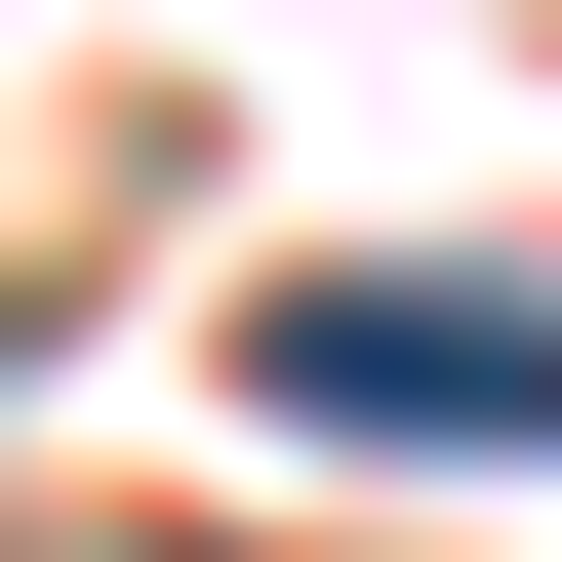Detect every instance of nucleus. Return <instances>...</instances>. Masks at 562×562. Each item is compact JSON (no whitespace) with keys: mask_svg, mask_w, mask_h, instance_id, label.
Here are the masks:
<instances>
[{"mask_svg":"<svg viewBox=\"0 0 562 562\" xmlns=\"http://www.w3.org/2000/svg\"><path fill=\"white\" fill-rule=\"evenodd\" d=\"M241 362H281V442H482V482H522V442H562V281H442V241H362V281H281Z\"/></svg>","mask_w":562,"mask_h":562,"instance_id":"obj_1","label":"nucleus"}]
</instances>
